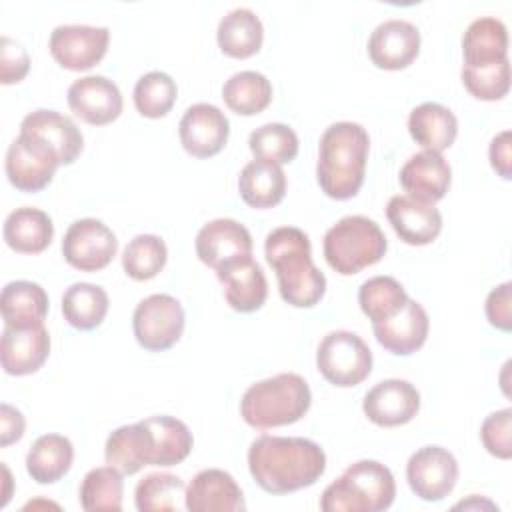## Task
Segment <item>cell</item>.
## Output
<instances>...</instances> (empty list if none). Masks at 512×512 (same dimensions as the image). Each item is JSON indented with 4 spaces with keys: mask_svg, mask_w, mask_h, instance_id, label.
I'll use <instances>...</instances> for the list:
<instances>
[{
    "mask_svg": "<svg viewBox=\"0 0 512 512\" xmlns=\"http://www.w3.org/2000/svg\"><path fill=\"white\" fill-rule=\"evenodd\" d=\"M248 470L264 492L290 494L320 480L326 454L308 438L262 434L248 448Z\"/></svg>",
    "mask_w": 512,
    "mask_h": 512,
    "instance_id": "6da1fadb",
    "label": "cell"
},
{
    "mask_svg": "<svg viewBox=\"0 0 512 512\" xmlns=\"http://www.w3.org/2000/svg\"><path fill=\"white\" fill-rule=\"evenodd\" d=\"M264 256L278 278V290L294 308L316 306L326 292V276L312 262V246L306 232L294 226H280L268 232Z\"/></svg>",
    "mask_w": 512,
    "mask_h": 512,
    "instance_id": "7a4b0ae2",
    "label": "cell"
},
{
    "mask_svg": "<svg viewBox=\"0 0 512 512\" xmlns=\"http://www.w3.org/2000/svg\"><path fill=\"white\" fill-rule=\"evenodd\" d=\"M370 136L356 122H334L320 136L316 180L334 200H350L364 184Z\"/></svg>",
    "mask_w": 512,
    "mask_h": 512,
    "instance_id": "3957f363",
    "label": "cell"
},
{
    "mask_svg": "<svg viewBox=\"0 0 512 512\" xmlns=\"http://www.w3.org/2000/svg\"><path fill=\"white\" fill-rule=\"evenodd\" d=\"M312 404L308 382L294 372H282L252 384L240 400V416L258 430L298 422Z\"/></svg>",
    "mask_w": 512,
    "mask_h": 512,
    "instance_id": "277c9868",
    "label": "cell"
},
{
    "mask_svg": "<svg viewBox=\"0 0 512 512\" xmlns=\"http://www.w3.org/2000/svg\"><path fill=\"white\" fill-rule=\"evenodd\" d=\"M396 498V482L378 460H358L334 480L320 498L324 512H382Z\"/></svg>",
    "mask_w": 512,
    "mask_h": 512,
    "instance_id": "5b68a950",
    "label": "cell"
},
{
    "mask_svg": "<svg viewBox=\"0 0 512 512\" xmlns=\"http://www.w3.org/2000/svg\"><path fill=\"white\" fill-rule=\"evenodd\" d=\"M388 240L382 228L368 216H344L324 234V258L328 266L352 276L380 262L386 254Z\"/></svg>",
    "mask_w": 512,
    "mask_h": 512,
    "instance_id": "8992f818",
    "label": "cell"
},
{
    "mask_svg": "<svg viewBox=\"0 0 512 512\" xmlns=\"http://www.w3.org/2000/svg\"><path fill=\"white\" fill-rule=\"evenodd\" d=\"M316 366L326 382L352 388L370 376L372 350L356 332L334 330L318 344Z\"/></svg>",
    "mask_w": 512,
    "mask_h": 512,
    "instance_id": "52a82bcc",
    "label": "cell"
},
{
    "mask_svg": "<svg viewBox=\"0 0 512 512\" xmlns=\"http://www.w3.org/2000/svg\"><path fill=\"white\" fill-rule=\"evenodd\" d=\"M184 308L170 294H150L138 302L132 314L136 342L148 352L172 348L184 332Z\"/></svg>",
    "mask_w": 512,
    "mask_h": 512,
    "instance_id": "ba28073f",
    "label": "cell"
},
{
    "mask_svg": "<svg viewBox=\"0 0 512 512\" xmlns=\"http://www.w3.org/2000/svg\"><path fill=\"white\" fill-rule=\"evenodd\" d=\"M60 166L56 152L42 140L18 134V138L6 150V176L10 184L20 192H40L44 190Z\"/></svg>",
    "mask_w": 512,
    "mask_h": 512,
    "instance_id": "9c48e42d",
    "label": "cell"
},
{
    "mask_svg": "<svg viewBox=\"0 0 512 512\" xmlns=\"http://www.w3.org/2000/svg\"><path fill=\"white\" fill-rule=\"evenodd\" d=\"M116 252V234L96 218H82L72 222L62 240L64 260L80 272H98L106 268Z\"/></svg>",
    "mask_w": 512,
    "mask_h": 512,
    "instance_id": "30bf717a",
    "label": "cell"
},
{
    "mask_svg": "<svg viewBox=\"0 0 512 512\" xmlns=\"http://www.w3.org/2000/svg\"><path fill=\"white\" fill-rule=\"evenodd\" d=\"M406 480L420 500L440 502L456 486L458 462L454 454L442 446H422L406 464Z\"/></svg>",
    "mask_w": 512,
    "mask_h": 512,
    "instance_id": "8fae6325",
    "label": "cell"
},
{
    "mask_svg": "<svg viewBox=\"0 0 512 512\" xmlns=\"http://www.w3.org/2000/svg\"><path fill=\"white\" fill-rule=\"evenodd\" d=\"M110 30L106 26L64 24L50 34V54L66 70L84 72L96 66L108 50Z\"/></svg>",
    "mask_w": 512,
    "mask_h": 512,
    "instance_id": "7c38bea8",
    "label": "cell"
},
{
    "mask_svg": "<svg viewBox=\"0 0 512 512\" xmlns=\"http://www.w3.org/2000/svg\"><path fill=\"white\" fill-rule=\"evenodd\" d=\"M230 122L214 104H192L178 124L182 148L194 158L216 156L228 142Z\"/></svg>",
    "mask_w": 512,
    "mask_h": 512,
    "instance_id": "4fadbf2b",
    "label": "cell"
},
{
    "mask_svg": "<svg viewBox=\"0 0 512 512\" xmlns=\"http://www.w3.org/2000/svg\"><path fill=\"white\" fill-rule=\"evenodd\" d=\"M370 422L382 428L408 424L420 410V392L414 384L400 378H388L372 386L362 402Z\"/></svg>",
    "mask_w": 512,
    "mask_h": 512,
    "instance_id": "5bb4252c",
    "label": "cell"
},
{
    "mask_svg": "<svg viewBox=\"0 0 512 512\" xmlns=\"http://www.w3.org/2000/svg\"><path fill=\"white\" fill-rule=\"evenodd\" d=\"M196 256L214 272L234 260L252 256V236L248 228L232 218H216L196 234Z\"/></svg>",
    "mask_w": 512,
    "mask_h": 512,
    "instance_id": "9a60e30c",
    "label": "cell"
},
{
    "mask_svg": "<svg viewBox=\"0 0 512 512\" xmlns=\"http://www.w3.org/2000/svg\"><path fill=\"white\" fill-rule=\"evenodd\" d=\"M418 52L420 32L408 20H384L368 38V56L382 70H404L416 60Z\"/></svg>",
    "mask_w": 512,
    "mask_h": 512,
    "instance_id": "2e32d148",
    "label": "cell"
},
{
    "mask_svg": "<svg viewBox=\"0 0 512 512\" xmlns=\"http://www.w3.org/2000/svg\"><path fill=\"white\" fill-rule=\"evenodd\" d=\"M70 110L86 124L106 126L122 112V94L106 76H84L70 84L66 94Z\"/></svg>",
    "mask_w": 512,
    "mask_h": 512,
    "instance_id": "e0dca14e",
    "label": "cell"
},
{
    "mask_svg": "<svg viewBox=\"0 0 512 512\" xmlns=\"http://www.w3.org/2000/svg\"><path fill=\"white\" fill-rule=\"evenodd\" d=\"M386 218L398 238L410 246L434 242L442 230V216L430 202L410 194H398L388 200Z\"/></svg>",
    "mask_w": 512,
    "mask_h": 512,
    "instance_id": "ac0fdd59",
    "label": "cell"
},
{
    "mask_svg": "<svg viewBox=\"0 0 512 512\" xmlns=\"http://www.w3.org/2000/svg\"><path fill=\"white\" fill-rule=\"evenodd\" d=\"M50 354V334L44 324L28 328L4 326L0 340L2 368L10 376L38 372Z\"/></svg>",
    "mask_w": 512,
    "mask_h": 512,
    "instance_id": "d6986e66",
    "label": "cell"
},
{
    "mask_svg": "<svg viewBox=\"0 0 512 512\" xmlns=\"http://www.w3.org/2000/svg\"><path fill=\"white\" fill-rule=\"evenodd\" d=\"M184 506L190 512H240L246 502L232 474L220 468H206L186 486Z\"/></svg>",
    "mask_w": 512,
    "mask_h": 512,
    "instance_id": "ffe728a7",
    "label": "cell"
},
{
    "mask_svg": "<svg viewBox=\"0 0 512 512\" xmlns=\"http://www.w3.org/2000/svg\"><path fill=\"white\" fill-rule=\"evenodd\" d=\"M378 344L396 356H410L420 350L428 338L430 320L424 306L412 298L402 310L384 322L372 324Z\"/></svg>",
    "mask_w": 512,
    "mask_h": 512,
    "instance_id": "44dd1931",
    "label": "cell"
},
{
    "mask_svg": "<svg viewBox=\"0 0 512 512\" xmlns=\"http://www.w3.org/2000/svg\"><path fill=\"white\" fill-rule=\"evenodd\" d=\"M216 276L224 286V298L232 310L250 314L264 306L268 296V280L262 266L252 256L218 268Z\"/></svg>",
    "mask_w": 512,
    "mask_h": 512,
    "instance_id": "7402d4cb",
    "label": "cell"
},
{
    "mask_svg": "<svg viewBox=\"0 0 512 512\" xmlns=\"http://www.w3.org/2000/svg\"><path fill=\"white\" fill-rule=\"evenodd\" d=\"M20 134H28L42 140L56 152L60 164L64 166L72 164L84 148L80 128L74 124L70 116H64L56 110L40 108L26 114L24 120L20 122Z\"/></svg>",
    "mask_w": 512,
    "mask_h": 512,
    "instance_id": "603a6c76",
    "label": "cell"
},
{
    "mask_svg": "<svg viewBox=\"0 0 512 512\" xmlns=\"http://www.w3.org/2000/svg\"><path fill=\"white\" fill-rule=\"evenodd\" d=\"M398 178L410 196L434 204L446 196L452 182V168L442 154L422 150L404 162Z\"/></svg>",
    "mask_w": 512,
    "mask_h": 512,
    "instance_id": "cb8c5ba5",
    "label": "cell"
},
{
    "mask_svg": "<svg viewBox=\"0 0 512 512\" xmlns=\"http://www.w3.org/2000/svg\"><path fill=\"white\" fill-rule=\"evenodd\" d=\"M466 68H486L508 60V30L502 20L482 16L470 22L462 36Z\"/></svg>",
    "mask_w": 512,
    "mask_h": 512,
    "instance_id": "d4e9b609",
    "label": "cell"
},
{
    "mask_svg": "<svg viewBox=\"0 0 512 512\" xmlns=\"http://www.w3.org/2000/svg\"><path fill=\"white\" fill-rule=\"evenodd\" d=\"M4 242L8 248L20 254H40L54 238L52 218L32 206H22L12 210L4 220Z\"/></svg>",
    "mask_w": 512,
    "mask_h": 512,
    "instance_id": "484cf974",
    "label": "cell"
},
{
    "mask_svg": "<svg viewBox=\"0 0 512 512\" xmlns=\"http://www.w3.org/2000/svg\"><path fill=\"white\" fill-rule=\"evenodd\" d=\"M408 132L424 150L442 154L456 140L458 120L450 108L438 102H424L410 112Z\"/></svg>",
    "mask_w": 512,
    "mask_h": 512,
    "instance_id": "4316f807",
    "label": "cell"
},
{
    "mask_svg": "<svg viewBox=\"0 0 512 512\" xmlns=\"http://www.w3.org/2000/svg\"><path fill=\"white\" fill-rule=\"evenodd\" d=\"M104 458L106 464L114 466L126 476H132L144 466H150L152 438L144 420L116 428L106 440Z\"/></svg>",
    "mask_w": 512,
    "mask_h": 512,
    "instance_id": "83f0119b",
    "label": "cell"
},
{
    "mask_svg": "<svg viewBox=\"0 0 512 512\" xmlns=\"http://www.w3.org/2000/svg\"><path fill=\"white\" fill-rule=\"evenodd\" d=\"M0 310L4 326L10 328L44 324V318L48 314V294L36 282L14 280L2 288Z\"/></svg>",
    "mask_w": 512,
    "mask_h": 512,
    "instance_id": "f1b7e54d",
    "label": "cell"
},
{
    "mask_svg": "<svg viewBox=\"0 0 512 512\" xmlns=\"http://www.w3.org/2000/svg\"><path fill=\"white\" fill-rule=\"evenodd\" d=\"M238 192L252 208H272L280 204L286 194V174L280 164L254 158L238 176Z\"/></svg>",
    "mask_w": 512,
    "mask_h": 512,
    "instance_id": "f546056e",
    "label": "cell"
},
{
    "mask_svg": "<svg viewBox=\"0 0 512 512\" xmlns=\"http://www.w3.org/2000/svg\"><path fill=\"white\" fill-rule=\"evenodd\" d=\"M218 48L230 58H250L264 42V26L250 8H234L222 16L216 30Z\"/></svg>",
    "mask_w": 512,
    "mask_h": 512,
    "instance_id": "4dcf8cb0",
    "label": "cell"
},
{
    "mask_svg": "<svg viewBox=\"0 0 512 512\" xmlns=\"http://www.w3.org/2000/svg\"><path fill=\"white\" fill-rule=\"evenodd\" d=\"M74 460V446L62 434H42L26 454V470L38 484H54L64 478Z\"/></svg>",
    "mask_w": 512,
    "mask_h": 512,
    "instance_id": "1f68e13d",
    "label": "cell"
},
{
    "mask_svg": "<svg viewBox=\"0 0 512 512\" xmlns=\"http://www.w3.org/2000/svg\"><path fill=\"white\" fill-rule=\"evenodd\" d=\"M152 438L150 466H176L188 458L194 446L190 428L174 416H150L144 420Z\"/></svg>",
    "mask_w": 512,
    "mask_h": 512,
    "instance_id": "d6a6232c",
    "label": "cell"
},
{
    "mask_svg": "<svg viewBox=\"0 0 512 512\" xmlns=\"http://www.w3.org/2000/svg\"><path fill=\"white\" fill-rule=\"evenodd\" d=\"M108 294L102 286L76 282L62 294V314L64 320L76 330L98 328L108 314Z\"/></svg>",
    "mask_w": 512,
    "mask_h": 512,
    "instance_id": "836d02e7",
    "label": "cell"
},
{
    "mask_svg": "<svg viewBox=\"0 0 512 512\" xmlns=\"http://www.w3.org/2000/svg\"><path fill=\"white\" fill-rule=\"evenodd\" d=\"M222 98L232 112L240 116H254L266 110L272 102V84L256 70H242L224 82Z\"/></svg>",
    "mask_w": 512,
    "mask_h": 512,
    "instance_id": "e575fe53",
    "label": "cell"
},
{
    "mask_svg": "<svg viewBox=\"0 0 512 512\" xmlns=\"http://www.w3.org/2000/svg\"><path fill=\"white\" fill-rule=\"evenodd\" d=\"M122 496H124V480L122 472L114 466H100L92 468L82 484H80V506L86 512H120L122 510Z\"/></svg>",
    "mask_w": 512,
    "mask_h": 512,
    "instance_id": "d590c367",
    "label": "cell"
},
{
    "mask_svg": "<svg viewBox=\"0 0 512 512\" xmlns=\"http://www.w3.org/2000/svg\"><path fill=\"white\" fill-rule=\"evenodd\" d=\"M408 294L404 286L392 276L368 278L358 290L360 310L368 316L372 324L384 322L398 314L406 304Z\"/></svg>",
    "mask_w": 512,
    "mask_h": 512,
    "instance_id": "8d00e7d4",
    "label": "cell"
},
{
    "mask_svg": "<svg viewBox=\"0 0 512 512\" xmlns=\"http://www.w3.org/2000/svg\"><path fill=\"white\" fill-rule=\"evenodd\" d=\"M182 498H186L182 478L168 472H152L144 476L134 490V502L140 512H178L182 508Z\"/></svg>",
    "mask_w": 512,
    "mask_h": 512,
    "instance_id": "74e56055",
    "label": "cell"
},
{
    "mask_svg": "<svg viewBox=\"0 0 512 512\" xmlns=\"http://www.w3.org/2000/svg\"><path fill=\"white\" fill-rule=\"evenodd\" d=\"M168 260V248L160 236L138 234L134 236L122 254L124 272L138 282L154 278Z\"/></svg>",
    "mask_w": 512,
    "mask_h": 512,
    "instance_id": "f35d334b",
    "label": "cell"
},
{
    "mask_svg": "<svg viewBox=\"0 0 512 512\" xmlns=\"http://www.w3.org/2000/svg\"><path fill=\"white\" fill-rule=\"evenodd\" d=\"M248 148L256 160H268L282 166L298 156V136L286 124L268 122L250 132Z\"/></svg>",
    "mask_w": 512,
    "mask_h": 512,
    "instance_id": "ab89813d",
    "label": "cell"
},
{
    "mask_svg": "<svg viewBox=\"0 0 512 512\" xmlns=\"http://www.w3.org/2000/svg\"><path fill=\"white\" fill-rule=\"evenodd\" d=\"M178 96L176 82L160 70L144 74L134 86V106L144 118L166 116Z\"/></svg>",
    "mask_w": 512,
    "mask_h": 512,
    "instance_id": "60d3db41",
    "label": "cell"
},
{
    "mask_svg": "<svg viewBox=\"0 0 512 512\" xmlns=\"http://www.w3.org/2000/svg\"><path fill=\"white\" fill-rule=\"evenodd\" d=\"M462 84L476 98L484 102L502 100L510 90V62L504 60L486 68L462 66Z\"/></svg>",
    "mask_w": 512,
    "mask_h": 512,
    "instance_id": "b9f144b4",
    "label": "cell"
},
{
    "mask_svg": "<svg viewBox=\"0 0 512 512\" xmlns=\"http://www.w3.org/2000/svg\"><path fill=\"white\" fill-rule=\"evenodd\" d=\"M480 438L484 448L500 458V460H510L512 456V410L502 408L498 412H492L486 416L480 428Z\"/></svg>",
    "mask_w": 512,
    "mask_h": 512,
    "instance_id": "7bdbcfd3",
    "label": "cell"
},
{
    "mask_svg": "<svg viewBox=\"0 0 512 512\" xmlns=\"http://www.w3.org/2000/svg\"><path fill=\"white\" fill-rule=\"evenodd\" d=\"M30 70L28 52L22 48L20 42L2 36L0 40V82L2 84H16L26 78Z\"/></svg>",
    "mask_w": 512,
    "mask_h": 512,
    "instance_id": "ee69618b",
    "label": "cell"
},
{
    "mask_svg": "<svg viewBox=\"0 0 512 512\" xmlns=\"http://www.w3.org/2000/svg\"><path fill=\"white\" fill-rule=\"evenodd\" d=\"M484 310H486L488 322L494 328L502 332H510L512 330V282H504L492 288L486 298Z\"/></svg>",
    "mask_w": 512,
    "mask_h": 512,
    "instance_id": "f6af8a7d",
    "label": "cell"
},
{
    "mask_svg": "<svg viewBox=\"0 0 512 512\" xmlns=\"http://www.w3.org/2000/svg\"><path fill=\"white\" fill-rule=\"evenodd\" d=\"M510 130H502L500 134H496L490 142V166L494 168V172L504 178L510 180L512 178V154H510Z\"/></svg>",
    "mask_w": 512,
    "mask_h": 512,
    "instance_id": "bcb514c9",
    "label": "cell"
},
{
    "mask_svg": "<svg viewBox=\"0 0 512 512\" xmlns=\"http://www.w3.org/2000/svg\"><path fill=\"white\" fill-rule=\"evenodd\" d=\"M24 416L20 410H16L10 404H2L0 406V444L6 448L14 442H18L24 434Z\"/></svg>",
    "mask_w": 512,
    "mask_h": 512,
    "instance_id": "7dc6e473",
    "label": "cell"
}]
</instances>
